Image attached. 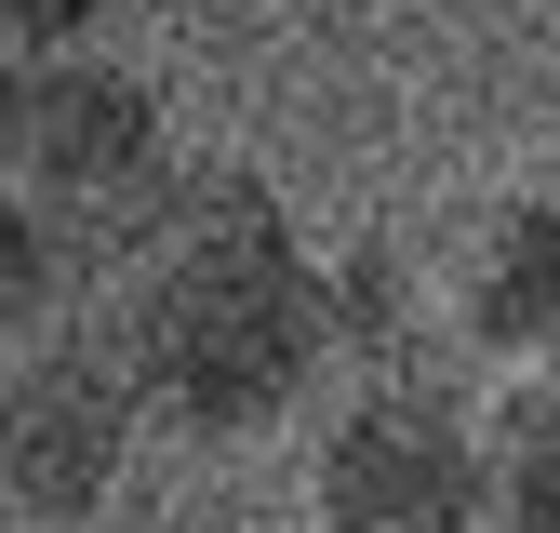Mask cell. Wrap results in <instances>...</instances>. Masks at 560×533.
<instances>
[{
  "instance_id": "52a82bcc",
  "label": "cell",
  "mask_w": 560,
  "mask_h": 533,
  "mask_svg": "<svg viewBox=\"0 0 560 533\" xmlns=\"http://www.w3.org/2000/svg\"><path fill=\"white\" fill-rule=\"evenodd\" d=\"M67 320H81V227L0 187V347H40Z\"/></svg>"
},
{
  "instance_id": "277c9868",
  "label": "cell",
  "mask_w": 560,
  "mask_h": 533,
  "mask_svg": "<svg viewBox=\"0 0 560 533\" xmlns=\"http://www.w3.org/2000/svg\"><path fill=\"white\" fill-rule=\"evenodd\" d=\"M413 294H428V360H454L467 387L560 360V187H467L413 240Z\"/></svg>"
},
{
  "instance_id": "7a4b0ae2",
  "label": "cell",
  "mask_w": 560,
  "mask_h": 533,
  "mask_svg": "<svg viewBox=\"0 0 560 533\" xmlns=\"http://www.w3.org/2000/svg\"><path fill=\"white\" fill-rule=\"evenodd\" d=\"M307 520L320 533H494V427L480 387L441 360L334 374L307 440Z\"/></svg>"
},
{
  "instance_id": "5b68a950",
  "label": "cell",
  "mask_w": 560,
  "mask_h": 533,
  "mask_svg": "<svg viewBox=\"0 0 560 533\" xmlns=\"http://www.w3.org/2000/svg\"><path fill=\"white\" fill-rule=\"evenodd\" d=\"M133 427L148 414L81 320L40 333V347H0V520H94Z\"/></svg>"
},
{
  "instance_id": "6da1fadb",
  "label": "cell",
  "mask_w": 560,
  "mask_h": 533,
  "mask_svg": "<svg viewBox=\"0 0 560 533\" xmlns=\"http://www.w3.org/2000/svg\"><path fill=\"white\" fill-rule=\"evenodd\" d=\"M81 333L174 440H267L334 387L320 253L294 240L280 187L214 147H174L120 214L81 227Z\"/></svg>"
},
{
  "instance_id": "8992f818",
  "label": "cell",
  "mask_w": 560,
  "mask_h": 533,
  "mask_svg": "<svg viewBox=\"0 0 560 533\" xmlns=\"http://www.w3.org/2000/svg\"><path fill=\"white\" fill-rule=\"evenodd\" d=\"M480 427H494V520L560 533V360L480 387Z\"/></svg>"
},
{
  "instance_id": "ba28073f",
  "label": "cell",
  "mask_w": 560,
  "mask_h": 533,
  "mask_svg": "<svg viewBox=\"0 0 560 533\" xmlns=\"http://www.w3.org/2000/svg\"><path fill=\"white\" fill-rule=\"evenodd\" d=\"M107 14V0H0V54H14V40H81Z\"/></svg>"
},
{
  "instance_id": "9c48e42d",
  "label": "cell",
  "mask_w": 560,
  "mask_h": 533,
  "mask_svg": "<svg viewBox=\"0 0 560 533\" xmlns=\"http://www.w3.org/2000/svg\"><path fill=\"white\" fill-rule=\"evenodd\" d=\"M494 533H521V520H494Z\"/></svg>"
},
{
  "instance_id": "3957f363",
  "label": "cell",
  "mask_w": 560,
  "mask_h": 533,
  "mask_svg": "<svg viewBox=\"0 0 560 533\" xmlns=\"http://www.w3.org/2000/svg\"><path fill=\"white\" fill-rule=\"evenodd\" d=\"M161 161H174L161 94L133 81L120 54H94V40H14V54H0V187H14V200L94 227Z\"/></svg>"
}]
</instances>
